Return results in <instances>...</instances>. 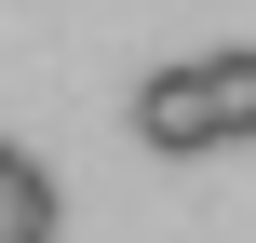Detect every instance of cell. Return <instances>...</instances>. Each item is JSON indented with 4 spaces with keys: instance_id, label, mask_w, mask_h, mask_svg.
<instances>
[{
    "instance_id": "2",
    "label": "cell",
    "mask_w": 256,
    "mask_h": 243,
    "mask_svg": "<svg viewBox=\"0 0 256 243\" xmlns=\"http://www.w3.org/2000/svg\"><path fill=\"white\" fill-rule=\"evenodd\" d=\"M189 68H202V135L256 149V54H189Z\"/></svg>"
},
{
    "instance_id": "1",
    "label": "cell",
    "mask_w": 256,
    "mask_h": 243,
    "mask_svg": "<svg viewBox=\"0 0 256 243\" xmlns=\"http://www.w3.org/2000/svg\"><path fill=\"white\" fill-rule=\"evenodd\" d=\"M135 135L162 149V162H202L216 135H202V68H148L135 81Z\"/></svg>"
},
{
    "instance_id": "3",
    "label": "cell",
    "mask_w": 256,
    "mask_h": 243,
    "mask_svg": "<svg viewBox=\"0 0 256 243\" xmlns=\"http://www.w3.org/2000/svg\"><path fill=\"white\" fill-rule=\"evenodd\" d=\"M0 243H54V176L27 149H0Z\"/></svg>"
}]
</instances>
